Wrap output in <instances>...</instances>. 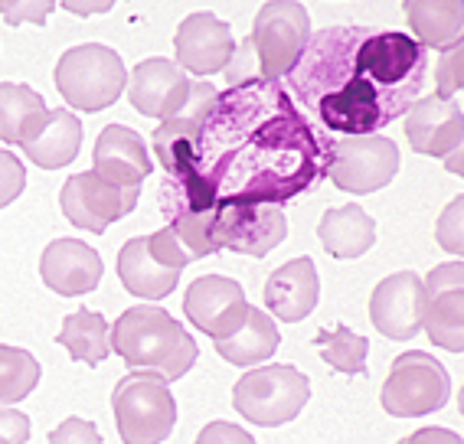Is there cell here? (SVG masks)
<instances>
[{
	"label": "cell",
	"mask_w": 464,
	"mask_h": 444,
	"mask_svg": "<svg viewBox=\"0 0 464 444\" xmlns=\"http://www.w3.org/2000/svg\"><path fill=\"white\" fill-rule=\"evenodd\" d=\"M399 173V148L386 134L343 138L327 150L324 177L343 193H376Z\"/></svg>",
	"instance_id": "30bf717a"
},
{
	"label": "cell",
	"mask_w": 464,
	"mask_h": 444,
	"mask_svg": "<svg viewBox=\"0 0 464 444\" xmlns=\"http://www.w3.org/2000/svg\"><path fill=\"white\" fill-rule=\"evenodd\" d=\"M317 239H321L327 256L340 258V262H350V258L366 256L376 246V222L357 203L334 206L317 222Z\"/></svg>",
	"instance_id": "603a6c76"
},
{
	"label": "cell",
	"mask_w": 464,
	"mask_h": 444,
	"mask_svg": "<svg viewBox=\"0 0 464 444\" xmlns=\"http://www.w3.org/2000/svg\"><path fill=\"white\" fill-rule=\"evenodd\" d=\"M40 275L46 288L63 297H79L99 288L102 258L92 246L79 239H56L46 246L40 258Z\"/></svg>",
	"instance_id": "44dd1931"
},
{
	"label": "cell",
	"mask_w": 464,
	"mask_h": 444,
	"mask_svg": "<svg viewBox=\"0 0 464 444\" xmlns=\"http://www.w3.org/2000/svg\"><path fill=\"white\" fill-rule=\"evenodd\" d=\"M429 53L406 34L324 26L288 72V95L327 131L366 138L422 99Z\"/></svg>",
	"instance_id": "7a4b0ae2"
},
{
	"label": "cell",
	"mask_w": 464,
	"mask_h": 444,
	"mask_svg": "<svg viewBox=\"0 0 464 444\" xmlns=\"http://www.w3.org/2000/svg\"><path fill=\"white\" fill-rule=\"evenodd\" d=\"M190 262L193 258L183 252L174 229L164 226V229L141 236V239H128L121 246V252H118V278L131 294L160 301V297L174 294L180 272Z\"/></svg>",
	"instance_id": "52a82bcc"
},
{
	"label": "cell",
	"mask_w": 464,
	"mask_h": 444,
	"mask_svg": "<svg viewBox=\"0 0 464 444\" xmlns=\"http://www.w3.org/2000/svg\"><path fill=\"white\" fill-rule=\"evenodd\" d=\"M118 435L125 444H160L177 421V402L154 372L131 370L111 392Z\"/></svg>",
	"instance_id": "5b68a950"
},
{
	"label": "cell",
	"mask_w": 464,
	"mask_h": 444,
	"mask_svg": "<svg viewBox=\"0 0 464 444\" xmlns=\"http://www.w3.org/2000/svg\"><path fill=\"white\" fill-rule=\"evenodd\" d=\"M461 197L451 199V206H448L445 213H441L439 219V246L445 248V252H451V256H461Z\"/></svg>",
	"instance_id": "836d02e7"
},
{
	"label": "cell",
	"mask_w": 464,
	"mask_h": 444,
	"mask_svg": "<svg viewBox=\"0 0 464 444\" xmlns=\"http://www.w3.org/2000/svg\"><path fill=\"white\" fill-rule=\"evenodd\" d=\"M314 346L331 370L343 372V376H363L366 372L370 340H363L360 333H353V330H347V327L321 330L314 337Z\"/></svg>",
	"instance_id": "83f0119b"
},
{
	"label": "cell",
	"mask_w": 464,
	"mask_h": 444,
	"mask_svg": "<svg viewBox=\"0 0 464 444\" xmlns=\"http://www.w3.org/2000/svg\"><path fill=\"white\" fill-rule=\"evenodd\" d=\"M63 7H66L69 14H102V10H111V0H108V4H82V7H79V4H63Z\"/></svg>",
	"instance_id": "ab89813d"
},
{
	"label": "cell",
	"mask_w": 464,
	"mask_h": 444,
	"mask_svg": "<svg viewBox=\"0 0 464 444\" xmlns=\"http://www.w3.org/2000/svg\"><path fill=\"white\" fill-rule=\"evenodd\" d=\"M183 311L197 330H203L213 340H223L242 327L249 301H246L239 281L223 278V275H203L187 288Z\"/></svg>",
	"instance_id": "5bb4252c"
},
{
	"label": "cell",
	"mask_w": 464,
	"mask_h": 444,
	"mask_svg": "<svg viewBox=\"0 0 464 444\" xmlns=\"http://www.w3.org/2000/svg\"><path fill=\"white\" fill-rule=\"evenodd\" d=\"M199 148V124L187 118H170L154 128V154L160 157V167L170 180H183L197 164Z\"/></svg>",
	"instance_id": "4316f807"
},
{
	"label": "cell",
	"mask_w": 464,
	"mask_h": 444,
	"mask_svg": "<svg viewBox=\"0 0 464 444\" xmlns=\"http://www.w3.org/2000/svg\"><path fill=\"white\" fill-rule=\"evenodd\" d=\"M141 187H111L92 170L69 177L63 193H59V206L72 226L85 232H105L111 222L125 219L138 206Z\"/></svg>",
	"instance_id": "7c38bea8"
},
{
	"label": "cell",
	"mask_w": 464,
	"mask_h": 444,
	"mask_svg": "<svg viewBox=\"0 0 464 444\" xmlns=\"http://www.w3.org/2000/svg\"><path fill=\"white\" fill-rule=\"evenodd\" d=\"M40 382V362L30 350L0 343V405L24 402Z\"/></svg>",
	"instance_id": "f1b7e54d"
},
{
	"label": "cell",
	"mask_w": 464,
	"mask_h": 444,
	"mask_svg": "<svg viewBox=\"0 0 464 444\" xmlns=\"http://www.w3.org/2000/svg\"><path fill=\"white\" fill-rule=\"evenodd\" d=\"M216 95L219 92L213 89L209 82H190V95H187V101H183L180 115L177 118H187V121H203V118L209 115V108H213Z\"/></svg>",
	"instance_id": "d590c367"
},
{
	"label": "cell",
	"mask_w": 464,
	"mask_h": 444,
	"mask_svg": "<svg viewBox=\"0 0 464 444\" xmlns=\"http://www.w3.org/2000/svg\"><path fill=\"white\" fill-rule=\"evenodd\" d=\"M396 444H464V441L461 435L448 431V428H422V431H415V435L402 438Z\"/></svg>",
	"instance_id": "f35d334b"
},
{
	"label": "cell",
	"mask_w": 464,
	"mask_h": 444,
	"mask_svg": "<svg viewBox=\"0 0 464 444\" xmlns=\"http://www.w3.org/2000/svg\"><path fill=\"white\" fill-rule=\"evenodd\" d=\"M311 40V20L298 0H268L256 14L249 50L262 82H282Z\"/></svg>",
	"instance_id": "8992f818"
},
{
	"label": "cell",
	"mask_w": 464,
	"mask_h": 444,
	"mask_svg": "<svg viewBox=\"0 0 464 444\" xmlns=\"http://www.w3.org/2000/svg\"><path fill=\"white\" fill-rule=\"evenodd\" d=\"M451 399V379L435 356L409 350L396 356L390 376L382 382L380 402L396 419H422L448 405Z\"/></svg>",
	"instance_id": "9c48e42d"
},
{
	"label": "cell",
	"mask_w": 464,
	"mask_h": 444,
	"mask_svg": "<svg viewBox=\"0 0 464 444\" xmlns=\"http://www.w3.org/2000/svg\"><path fill=\"white\" fill-rule=\"evenodd\" d=\"M370 321L390 340H412L422 330V278L396 272L382 278L370 294Z\"/></svg>",
	"instance_id": "ac0fdd59"
},
{
	"label": "cell",
	"mask_w": 464,
	"mask_h": 444,
	"mask_svg": "<svg viewBox=\"0 0 464 444\" xmlns=\"http://www.w3.org/2000/svg\"><path fill=\"white\" fill-rule=\"evenodd\" d=\"M108 337H111V330H108V321L99 311H75V314H66L56 343L66 346L75 362L99 366V362L111 353V340Z\"/></svg>",
	"instance_id": "484cf974"
},
{
	"label": "cell",
	"mask_w": 464,
	"mask_h": 444,
	"mask_svg": "<svg viewBox=\"0 0 464 444\" xmlns=\"http://www.w3.org/2000/svg\"><path fill=\"white\" fill-rule=\"evenodd\" d=\"M197 444H256L249 431H242L232 421H213L197 435Z\"/></svg>",
	"instance_id": "8d00e7d4"
},
{
	"label": "cell",
	"mask_w": 464,
	"mask_h": 444,
	"mask_svg": "<svg viewBox=\"0 0 464 444\" xmlns=\"http://www.w3.org/2000/svg\"><path fill=\"white\" fill-rule=\"evenodd\" d=\"M406 138L415 154L448 157L464 140V111L458 99L422 95L406 111Z\"/></svg>",
	"instance_id": "d6986e66"
},
{
	"label": "cell",
	"mask_w": 464,
	"mask_h": 444,
	"mask_svg": "<svg viewBox=\"0 0 464 444\" xmlns=\"http://www.w3.org/2000/svg\"><path fill=\"white\" fill-rule=\"evenodd\" d=\"M50 444H102L95 425L85 419H66L50 431Z\"/></svg>",
	"instance_id": "e575fe53"
},
{
	"label": "cell",
	"mask_w": 464,
	"mask_h": 444,
	"mask_svg": "<svg viewBox=\"0 0 464 444\" xmlns=\"http://www.w3.org/2000/svg\"><path fill=\"white\" fill-rule=\"evenodd\" d=\"M461 59H464L461 56V43L441 53L439 69H435V95H439V99H455L458 92H461V82H464Z\"/></svg>",
	"instance_id": "4dcf8cb0"
},
{
	"label": "cell",
	"mask_w": 464,
	"mask_h": 444,
	"mask_svg": "<svg viewBox=\"0 0 464 444\" xmlns=\"http://www.w3.org/2000/svg\"><path fill=\"white\" fill-rule=\"evenodd\" d=\"M311 399V382L295 366H256L236 382L232 405L242 419L262 428L291 421Z\"/></svg>",
	"instance_id": "ba28073f"
},
{
	"label": "cell",
	"mask_w": 464,
	"mask_h": 444,
	"mask_svg": "<svg viewBox=\"0 0 464 444\" xmlns=\"http://www.w3.org/2000/svg\"><path fill=\"white\" fill-rule=\"evenodd\" d=\"M278 327H275L272 314H266L262 307H249L246 311V321L236 333L223 340H213L216 353L223 356L232 366H258L266 362L268 356H275L278 350Z\"/></svg>",
	"instance_id": "d4e9b609"
},
{
	"label": "cell",
	"mask_w": 464,
	"mask_h": 444,
	"mask_svg": "<svg viewBox=\"0 0 464 444\" xmlns=\"http://www.w3.org/2000/svg\"><path fill=\"white\" fill-rule=\"evenodd\" d=\"M288 236V219L278 206H213L209 242L213 252L266 258Z\"/></svg>",
	"instance_id": "8fae6325"
},
{
	"label": "cell",
	"mask_w": 464,
	"mask_h": 444,
	"mask_svg": "<svg viewBox=\"0 0 464 444\" xmlns=\"http://www.w3.org/2000/svg\"><path fill=\"white\" fill-rule=\"evenodd\" d=\"M111 353H118L131 370L154 372L164 382H177L197 362V340L174 321L164 307H128L111 327Z\"/></svg>",
	"instance_id": "3957f363"
},
{
	"label": "cell",
	"mask_w": 464,
	"mask_h": 444,
	"mask_svg": "<svg viewBox=\"0 0 464 444\" xmlns=\"http://www.w3.org/2000/svg\"><path fill=\"white\" fill-rule=\"evenodd\" d=\"M0 441L4 444H26L30 441V419L14 409L0 405Z\"/></svg>",
	"instance_id": "74e56055"
},
{
	"label": "cell",
	"mask_w": 464,
	"mask_h": 444,
	"mask_svg": "<svg viewBox=\"0 0 464 444\" xmlns=\"http://www.w3.org/2000/svg\"><path fill=\"white\" fill-rule=\"evenodd\" d=\"M26 187V167L17 154H10L7 148H0V209L10 206L24 193Z\"/></svg>",
	"instance_id": "1f68e13d"
},
{
	"label": "cell",
	"mask_w": 464,
	"mask_h": 444,
	"mask_svg": "<svg viewBox=\"0 0 464 444\" xmlns=\"http://www.w3.org/2000/svg\"><path fill=\"white\" fill-rule=\"evenodd\" d=\"M53 10H56V4H46V0H17V4H0V14L7 17L10 26L43 24Z\"/></svg>",
	"instance_id": "d6a6232c"
},
{
	"label": "cell",
	"mask_w": 464,
	"mask_h": 444,
	"mask_svg": "<svg viewBox=\"0 0 464 444\" xmlns=\"http://www.w3.org/2000/svg\"><path fill=\"white\" fill-rule=\"evenodd\" d=\"M262 294H266V311L275 314L278 321L285 323L304 321L307 314L317 307V297H321V281H317L314 262L307 256L285 262L266 281Z\"/></svg>",
	"instance_id": "7402d4cb"
},
{
	"label": "cell",
	"mask_w": 464,
	"mask_h": 444,
	"mask_svg": "<svg viewBox=\"0 0 464 444\" xmlns=\"http://www.w3.org/2000/svg\"><path fill=\"white\" fill-rule=\"evenodd\" d=\"M174 50L177 66L183 72L213 75L229 66L232 53H236V40H232L229 24H223V20L207 14V10H199V14H190L177 26Z\"/></svg>",
	"instance_id": "2e32d148"
},
{
	"label": "cell",
	"mask_w": 464,
	"mask_h": 444,
	"mask_svg": "<svg viewBox=\"0 0 464 444\" xmlns=\"http://www.w3.org/2000/svg\"><path fill=\"white\" fill-rule=\"evenodd\" d=\"M20 148L30 157V164L43 170H59L72 164L82 150V121L69 108H43L20 131Z\"/></svg>",
	"instance_id": "9a60e30c"
},
{
	"label": "cell",
	"mask_w": 464,
	"mask_h": 444,
	"mask_svg": "<svg viewBox=\"0 0 464 444\" xmlns=\"http://www.w3.org/2000/svg\"><path fill=\"white\" fill-rule=\"evenodd\" d=\"M331 140L304 121L282 82H246L216 95L199 121L197 164L170 180L160 203L174 209L282 206L324 177Z\"/></svg>",
	"instance_id": "6da1fadb"
},
{
	"label": "cell",
	"mask_w": 464,
	"mask_h": 444,
	"mask_svg": "<svg viewBox=\"0 0 464 444\" xmlns=\"http://www.w3.org/2000/svg\"><path fill=\"white\" fill-rule=\"evenodd\" d=\"M92 160H95L92 173L102 177L105 183H111V187H141L150 177V170H154L141 134L125 128V124L102 128Z\"/></svg>",
	"instance_id": "ffe728a7"
},
{
	"label": "cell",
	"mask_w": 464,
	"mask_h": 444,
	"mask_svg": "<svg viewBox=\"0 0 464 444\" xmlns=\"http://www.w3.org/2000/svg\"><path fill=\"white\" fill-rule=\"evenodd\" d=\"M422 330L441 350H464V265L445 262L422 281Z\"/></svg>",
	"instance_id": "4fadbf2b"
},
{
	"label": "cell",
	"mask_w": 464,
	"mask_h": 444,
	"mask_svg": "<svg viewBox=\"0 0 464 444\" xmlns=\"http://www.w3.org/2000/svg\"><path fill=\"white\" fill-rule=\"evenodd\" d=\"M406 20L422 50H451L464 34L461 0H406Z\"/></svg>",
	"instance_id": "cb8c5ba5"
},
{
	"label": "cell",
	"mask_w": 464,
	"mask_h": 444,
	"mask_svg": "<svg viewBox=\"0 0 464 444\" xmlns=\"http://www.w3.org/2000/svg\"><path fill=\"white\" fill-rule=\"evenodd\" d=\"M125 85L134 111H141L148 118H160V121H170V118L180 115L183 101L190 95V79L170 59L138 63Z\"/></svg>",
	"instance_id": "e0dca14e"
},
{
	"label": "cell",
	"mask_w": 464,
	"mask_h": 444,
	"mask_svg": "<svg viewBox=\"0 0 464 444\" xmlns=\"http://www.w3.org/2000/svg\"><path fill=\"white\" fill-rule=\"evenodd\" d=\"M46 101H43L40 92H34L30 85L20 82H0V140L4 144H17L24 124L43 111Z\"/></svg>",
	"instance_id": "f546056e"
},
{
	"label": "cell",
	"mask_w": 464,
	"mask_h": 444,
	"mask_svg": "<svg viewBox=\"0 0 464 444\" xmlns=\"http://www.w3.org/2000/svg\"><path fill=\"white\" fill-rule=\"evenodd\" d=\"M53 82L69 108L92 115L115 105L128 82V72L115 50H108L102 43H82L59 56Z\"/></svg>",
	"instance_id": "277c9868"
},
{
	"label": "cell",
	"mask_w": 464,
	"mask_h": 444,
	"mask_svg": "<svg viewBox=\"0 0 464 444\" xmlns=\"http://www.w3.org/2000/svg\"><path fill=\"white\" fill-rule=\"evenodd\" d=\"M0 444H4V441H0Z\"/></svg>",
	"instance_id": "60d3db41"
}]
</instances>
